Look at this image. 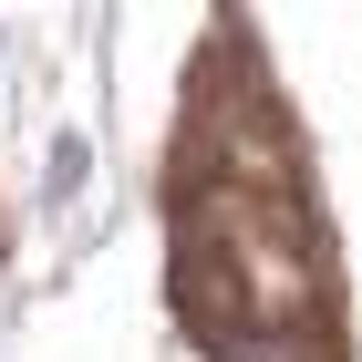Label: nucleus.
Returning <instances> with one entry per match:
<instances>
[{"label": "nucleus", "instance_id": "f257e3e1", "mask_svg": "<svg viewBox=\"0 0 362 362\" xmlns=\"http://www.w3.org/2000/svg\"><path fill=\"white\" fill-rule=\"evenodd\" d=\"M42 187H52V207H62L73 187H83V135H62V145H52V166H42Z\"/></svg>", "mask_w": 362, "mask_h": 362}]
</instances>
